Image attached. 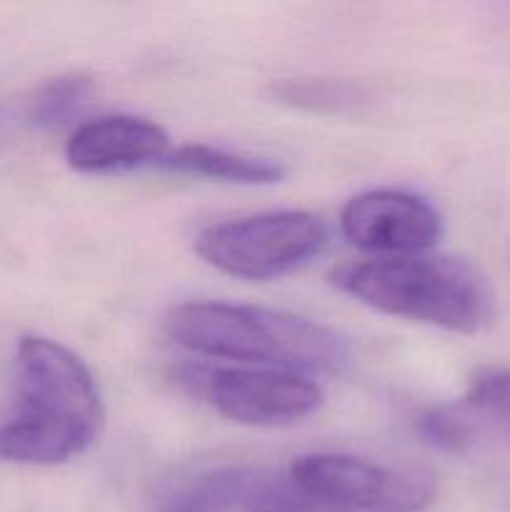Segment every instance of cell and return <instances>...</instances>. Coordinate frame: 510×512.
I'll return each instance as SVG.
<instances>
[{
    "instance_id": "6da1fadb",
    "label": "cell",
    "mask_w": 510,
    "mask_h": 512,
    "mask_svg": "<svg viewBox=\"0 0 510 512\" xmlns=\"http://www.w3.org/2000/svg\"><path fill=\"white\" fill-rule=\"evenodd\" d=\"M18 413L0 428V458L60 465L85 453L105 423L103 398L88 365L55 340L25 335L15 353Z\"/></svg>"
},
{
    "instance_id": "3957f363",
    "label": "cell",
    "mask_w": 510,
    "mask_h": 512,
    "mask_svg": "<svg viewBox=\"0 0 510 512\" xmlns=\"http://www.w3.org/2000/svg\"><path fill=\"white\" fill-rule=\"evenodd\" d=\"M333 283L358 303L418 320L450 333L473 335L495 315V293L475 265L450 255H405L345 263Z\"/></svg>"
},
{
    "instance_id": "5bb4252c",
    "label": "cell",
    "mask_w": 510,
    "mask_h": 512,
    "mask_svg": "<svg viewBox=\"0 0 510 512\" xmlns=\"http://www.w3.org/2000/svg\"><path fill=\"white\" fill-rule=\"evenodd\" d=\"M273 93L283 103L313 113H348L368 100L360 85L333 78L280 80L278 85H273Z\"/></svg>"
},
{
    "instance_id": "277c9868",
    "label": "cell",
    "mask_w": 510,
    "mask_h": 512,
    "mask_svg": "<svg viewBox=\"0 0 510 512\" xmlns=\"http://www.w3.org/2000/svg\"><path fill=\"white\" fill-rule=\"evenodd\" d=\"M328 228L308 210H278L205 228L195 253L220 273L238 280H275L318 258Z\"/></svg>"
},
{
    "instance_id": "9a60e30c",
    "label": "cell",
    "mask_w": 510,
    "mask_h": 512,
    "mask_svg": "<svg viewBox=\"0 0 510 512\" xmlns=\"http://www.w3.org/2000/svg\"><path fill=\"white\" fill-rule=\"evenodd\" d=\"M418 433L428 445L453 455L470 453V450H475L485 440L478 420L465 408L463 400L430 408L418 420Z\"/></svg>"
},
{
    "instance_id": "4fadbf2b",
    "label": "cell",
    "mask_w": 510,
    "mask_h": 512,
    "mask_svg": "<svg viewBox=\"0 0 510 512\" xmlns=\"http://www.w3.org/2000/svg\"><path fill=\"white\" fill-rule=\"evenodd\" d=\"M238 512H343L305 493L290 475H270L250 468Z\"/></svg>"
},
{
    "instance_id": "7a4b0ae2",
    "label": "cell",
    "mask_w": 510,
    "mask_h": 512,
    "mask_svg": "<svg viewBox=\"0 0 510 512\" xmlns=\"http://www.w3.org/2000/svg\"><path fill=\"white\" fill-rule=\"evenodd\" d=\"M170 340L205 358L240 368H275L298 375H335L348 365L343 335L303 315L233 303H183L168 310Z\"/></svg>"
},
{
    "instance_id": "ba28073f",
    "label": "cell",
    "mask_w": 510,
    "mask_h": 512,
    "mask_svg": "<svg viewBox=\"0 0 510 512\" xmlns=\"http://www.w3.org/2000/svg\"><path fill=\"white\" fill-rule=\"evenodd\" d=\"M168 155V133L140 115H103L80 123L65 143V160L78 173H125Z\"/></svg>"
},
{
    "instance_id": "8992f818",
    "label": "cell",
    "mask_w": 510,
    "mask_h": 512,
    "mask_svg": "<svg viewBox=\"0 0 510 512\" xmlns=\"http://www.w3.org/2000/svg\"><path fill=\"white\" fill-rule=\"evenodd\" d=\"M195 380L223 418L255 428L300 423L323 403V388L313 378L288 370L220 368Z\"/></svg>"
},
{
    "instance_id": "8fae6325",
    "label": "cell",
    "mask_w": 510,
    "mask_h": 512,
    "mask_svg": "<svg viewBox=\"0 0 510 512\" xmlns=\"http://www.w3.org/2000/svg\"><path fill=\"white\" fill-rule=\"evenodd\" d=\"M93 90V80L83 73L58 75L40 85L23 105V120L40 130H58L78 118Z\"/></svg>"
},
{
    "instance_id": "30bf717a",
    "label": "cell",
    "mask_w": 510,
    "mask_h": 512,
    "mask_svg": "<svg viewBox=\"0 0 510 512\" xmlns=\"http://www.w3.org/2000/svg\"><path fill=\"white\" fill-rule=\"evenodd\" d=\"M250 468H213L170 483L155 498V512H235Z\"/></svg>"
},
{
    "instance_id": "9c48e42d",
    "label": "cell",
    "mask_w": 510,
    "mask_h": 512,
    "mask_svg": "<svg viewBox=\"0 0 510 512\" xmlns=\"http://www.w3.org/2000/svg\"><path fill=\"white\" fill-rule=\"evenodd\" d=\"M163 165L180 175L235 185H273L285 178V168L278 160L255 158V155L233 153V150L203 143H188L170 150Z\"/></svg>"
},
{
    "instance_id": "7c38bea8",
    "label": "cell",
    "mask_w": 510,
    "mask_h": 512,
    "mask_svg": "<svg viewBox=\"0 0 510 512\" xmlns=\"http://www.w3.org/2000/svg\"><path fill=\"white\" fill-rule=\"evenodd\" d=\"M463 405L478 420L485 440L510 438V368H485L470 378Z\"/></svg>"
},
{
    "instance_id": "5b68a950",
    "label": "cell",
    "mask_w": 510,
    "mask_h": 512,
    "mask_svg": "<svg viewBox=\"0 0 510 512\" xmlns=\"http://www.w3.org/2000/svg\"><path fill=\"white\" fill-rule=\"evenodd\" d=\"M288 475L305 493L343 512H423L435 498L428 475L358 455H300Z\"/></svg>"
},
{
    "instance_id": "52a82bcc",
    "label": "cell",
    "mask_w": 510,
    "mask_h": 512,
    "mask_svg": "<svg viewBox=\"0 0 510 512\" xmlns=\"http://www.w3.org/2000/svg\"><path fill=\"white\" fill-rule=\"evenodd\" d=\"M340 233L350 245L380 258L423 255L443 235V218L425 198L405 190H368L340 210Z\"/></svg>"
}]
</instances>
